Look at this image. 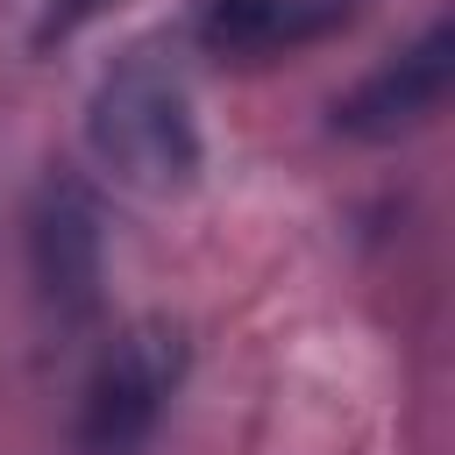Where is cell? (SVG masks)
I'll return each instance as SVG.
<instances>
[{
	"instance_id": "1",
	"label": "cell",
	"mask_w": 455,
	"mask_h": 455,
	"mask_svg": "<svg viewBox=\"0 0 455 455\" xmlns=\"http://www.w3.org/2000/svg\"><path fill=\"white\" fill-rule=\"evenodd\" d=\"M85 135H92V156L142 192L192 185L199 121H192V85L164 43H135L128 57H114V71L92 85Z\"/></svg>"
},
{
	"instance_id": "2",
	"label": "cell",
	"mask_w": 455,
	"mask_h": 455,
	"mask_svg": "<svg viewBox=\"0 0 455 455\" xmlns=\"http://www.w3.org/2000/svg\"><path fill=\"white\" fill-rule=\"evenodd\" d=\"M185 377V341L178 327H128L100 348L85 391H78V419H71V448L78 455H142L171 412V391Z\"/></svg>"
},
{
	"instance_id": "3",
	"label": "cell",
	"mask_w": 455,
	"mask_h": 455,
	"mask_svg": "<svg viewBox=\"0 0 455 455\" xmlns=\"http://www.w3.org/2000/svg\"><path fill=\"white\" fill-rule=\"evenodd\" d=\"M28 277L57 327H85L100 313V277H107L100 199L64 164L36 185V206H28Z\"/></svg>"
},
{
	"instance_id": "6",
	"label": "cell",
	"mask_w": 455,
	"mask_h": 455,
	"mask_svg": "<svg viewBox=\"0 0 455 455\" xmlns=\"http://www.w3.org/2000/svg\"><path fill=\"white\" fill-rule=\"evenodd\" d=\"M107 0H50V14H43V28H36V43H50V36H71L78 21H92Z\"/></svg>"
},
{
	"instance_id": "5",
	"label": "cell",
	"mask_w": 455,
	"mask_h": 455,
	"mask_svg": "<svg viewBox=\"0 0 455 455\" xmlns=\"http://www.w3.org/2000/svg\"><path fill=\"white\" fill-rule=\"evenodd\" d=\"M363 0H199V43L213 57H291L320 36H334L341 21H355Z\"/></svg>"
},
{
	"instance_id": "4",
	"label": "cell",
	"mask_w": 455,
	"mask_h": 455,
	"mask_svg": "<svg viewBox=\"0 0 455 455\" xmlns=\"http://www.w3.org/2000/svg\"><path fill=\"white\" fill-rule=\"evenodd\" d=\"M448 78H455V28L448 21H427L405 50H391L377 71H363L334 100V128L355 135V142H391V135L419 128L427 114H441Z\"/></svg>"
}]
</instances>
